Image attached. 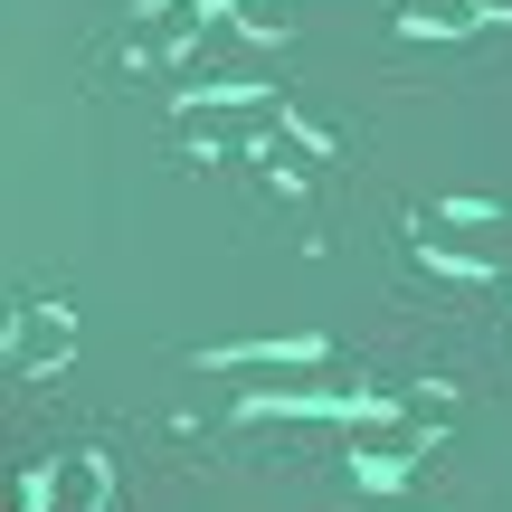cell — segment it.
I'll use <instances>...</instances> for the list:
<instances>
[{
  "label": "cell",
  "mask_w": 512,
  "mask_h": 512,
  "mask_svg": "<svg viewBox=\"0 0 512 512\" xmlns=\"http://www.w3.org/2000/svg\"><path fill=\"white\" fill-rule=\"evenodd\" d=\"M228 19L247 38H294V0H228Z\"/></svg>",
  "instance_id": "cell-5"
},
{
  "label": "cell",
  "mask_w": 512,
  "mask_h": 512,
  "mask_svg": "<svg viewBox=\"0 0 512 512\" xmlns=\"http://www.w3.org/2000/svg\"><path fill=\"white\" fill-rule=\"evenodd\" d=\"M76 361V323H67V304H29V313H10V370L19 380H38V370H67Z\"/></svg>",
  "instance_id": "cell-1"
},
{
  "label": "cell",
  "mask_w": 512,
  "mask_h": 512,
  "mask_svg": "<svg viewBox=\"0 0 512 512\" xmlns=\"http://www.w3.org/2000/svg\"><path fill=\"white\" fill-rule=\"evenodd\" d=\"M105 503V456H67L48 475V512H95Z\"/></svg>",
  "instance_id": "cell-4"
},
{
  "label": "cell",
  "mask_w": 512,
  "mask_h": 512,
  "mask_svg": "<svg viewBox=\"0 0 512 512\" xmlns=\"http://www.w3.org/2000/svg\"><path fill=\"white\" fill-rule=\"evenodd\" d=\"M484 19H512V0H484Z\"/></svg>",
  "instance_id": "cell-6"
},
{
  "label": "cell",
  "mask_w": 512,
  "mask_h": 512,
  "mask_svg": "<svg viewBox=\"0 0 512 512\" xmlns=\"http://www.w3.org/2000/svg\"><path fill=\"white\" fill-rule=\"evenodd\" d=\"M389 19L408 38H465V29H484V0H389Z\"/></svg>",
  "instance_id": "cell-3"
},
{
  "label": "cell",
  "mask_w": 512,
  "mask_h": 512,
  "mask_svg": "<svg viewBox=\"0 0 512 512\" xmlns=\"http://www.w3.org/2000/svg\"><path fill=\"white\" fill-rule=\"evenodd\" d=\"M351 456H361L370 475H399V465L418 456V418H361L351 427Z\"/></svg>",
  "instance_id": "cell-2"
}]
</instances>
